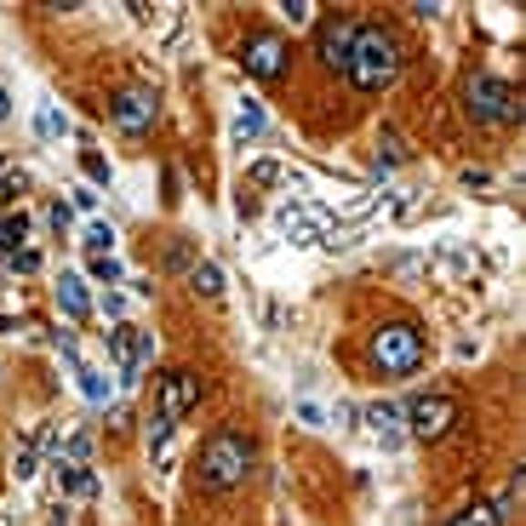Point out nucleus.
<instances>
[{
  "instance_id": "obj_34",
  "label": "nucleus",
  "mask_w": 526,
  "mask_h": 526,
  "mask_svg": "<svg viewBox=\"0 0 526 526\" xmlns=\"http://www.w3.org/2000/svg\"><path fill=\"white\" fill-rule=\"evenodd\" d=\"M35 447H40V452H57V458H63V435H57V429H40V440H35Z\"/></svg>"
},
{
  "instance_id": "obj_24",
  "label": "nucleus",
  "mask_w": 526,
  "mask_h": 526,
  "mask_svg": "<svg viewBox=\"0 0 526 526\" xmlns=\"http://www.w3.org/2000/svg\"><path fill=\"white\" fill-rule=\"evenodd\" d=\"M80 241L92 246V258H103V252L115 246V229H109V223H87V235H80Z\"/></svg>"
},
{
  "instance_id": "obj_18",
  "label": "nucleus",
  "mask_w": 526,
  "mask_h": 526,
  "mask_svg": "<svg viewBox=\"0 0 526 526\" xmlns=\"http://www.w3.org/2000/svg\"><path fill=\"white\" fill-rule=\"evenodd\" d=\"M401 160H407V143H401L395 126H384V138H377V172H384V166H401Z\"/></svg>"
},
{
  "instance_id": "obj_15",
  "label": "nucleus",
  "mask_w": 526,
  "mask_h": 526,
  "mask_svg": "<svg viewBox=\"0 0 526 526\" xmlns=\"http://www.w3.org/2000/svg\"><path fill=\"white\" fill-rule=\"evenodd\" d=\"M258 132H263V103L246 98L241 109H235V120H229V138H235V143H252Z\"/></svg>"
},
{
  "instance_id": "obj_8",
  "label": "nucleus",
  "mask_w": 526,
  "mask_h": 526,
  "mask_svg": "<svg viewBox=\"0 0 526 526\" xmlns=\"http://www.w3.org/2000/svg\"><path fill=\"white\" fill-rule=\"evenodd\" d=\"M109 120L120 126V132H150V126L160 120V103H155V92H143V87H126L115 103H109Z\"/></svg>"
},
{
  "instance_id": "obj_29",
  "label": "nucleus",
  "mask_w": 526,
  "mask_h": 526,
  "mask_svg": "<svg viewBox=\"0 0 526 526\" xmlns=\"http://www.w3.org/2000/svg\"><path fill=\"white\" fill-rule=\"evenodd\" d=\"M281 12L292 17V24H309V17L321 12V6H315V0H281Z\"/></svg>"
},
{
  "instance_id": "obj_4",
  "label": "nucleus",
  "mask_w": 526,
  "mask_h": 526,
  "mask_svg": "<svg viewBox=\"0 0 526 526\" xmlns=\"http://www.w3.org/2000/svg\"><path fill=\"white\" fill-rule=\"evenodd\" d=\"M464 109L469 120L480 126H515L521 120V92L510 87V80H498V75H469V87H464Z\"/></svg>"
},
{
  "instance_id": "obj_1",
  "label": "nucleus",
  "mask_w": 526,
  "mask_h": 526,
  "mask_svg": "<svg viewBox=\"0 0 526 526\" xmlns=\"http://www.w3.org/2000/svg\"><path fill=\"white\" fill-rule=\"evenodd\" d=\"M252 464H258V447H252L246 429H212L201 458H195V475H201L206 492H229L252 475Z\"/></svg>"
},
{
  "instance_id": "obj_37",
  "label": "nucleus",
  "mask_w": 526,
  "mask_h": 526,
  "mask_svg": "<svg viewBox=\"0 0 526 526\" xmlns=\"http://www.w3.org/2000/svg\"><path fill=\"white\" fill-rule=\"evenodd\" d=\"M464 183H469V189H487V183H492V172H487V166H469Z\"/></svg>"
},
{
  "instance_id": "obj_28",
  "label": "nucleus",
  "mask_w": 526,
  "mask_h": 526,
  "mask_svg": "<svg viewBox=\"0 0 526 526\" xmlns=\"http://www.w3.org/2000/svg\"><path fill=\"white\" fill-rule=\"evenodd\" d=\"M80 172H87L92 183H109V160H103L98 150H87V155H80Z\"/></svg>"
},
{
  "instance_id": "obj_27",
  "label": "nucleus",
  "mask_w": 526,
  "mask_h": 526,
  "mask_svg": "<svg viewBox=\"0 0 526 526\" xmlns=\"http://www.w3.org/2000/svg\"><path fill=\"white\" fill-rule=\"evenodd\" d=\"M92 458V435H69L63 440V464H87Z\"/></svg>"
},
{
  "instance_id": "obj_9",
  "label": "nucleus",
  "mask_w": 526,
  "mask_h": 526,
  "mask_svg": "<svg viewBox=\"0 0 526 526\" xmlns=\"http://www.w3.org/2000/svg\"><path fill=\"white\" fill-rule=\"evenodd\" d=\"M195 407H201V377L189 372V366H172V372L160 377V418H172V424H178V418H189Z\"/></svg>"
},
{
  "instance_id": "obj_21",
  "label": "nucleus",
  "mask_w": 526,
  "mask_h": 526,
  "mask_svg": "<svg viewBox=\"0 0 526 526\" xmlns=\"http://www.w3.org/2000/svg\"><path fill=\"white\" fill-rule=\"evenodd\" d=\"M447 526H503V521L492 515V503H469V510H458Z\"/></svg>"
},
{
  "instance_id": "obj_14",
  "label": "nucleus",
  "mask_w": 526,
  "mask_h": 526,
  "mask_svg": "<svg viewBox=\"0 0 526 526\" xmlns=\"http://www.w3.org/2000/svg\"><path fill=\"white\" fill-rule=\"evenodd\" d=\"M52 469H57V492H63V498H92V492H98V480H92L87 464H63V458H57Z\"/></svg>"
},
{
  "instance_id": "obj_16",
  "label": "nucleus",
  "mask_w": 526,
  "mask_h": 526,
  "mask_svg": "<svg viewBox=\"0 0 526 526\" xmlns=\"http://www.w3.org/2000/svg\"><path fill=\"white\" fill-rule=\"evenodd\" d=\"M246 183H258V189H275V183H298V172H286L281 160H252V166H246Z\"/></svg>"
},
{
  "instance_id": "obj_2",
  "label": "nucleus",
  "mask_w": 526,
  "mask_h": 526,
  "mask_svg": "<svg viewBox=\"0 0 526 526\" xmlns=\"http://www.w3.org/2000/svg\"><path fill=\"white\" fill-rule=\"evenodd\" d=\"M344 75H349L361 92L395 87V75H401V46H395V35H389L384 24H355V46H349Z\"/></svg>"
},
{
  "instance_id": "obj_19",
  "label": "nucleus",
  "mask_w": 526,
  "mask_h": 526,
  "mask_svg": "<svg viewBox=\"0 0 526 526\" xmlns=\"http://www.w3.org/2000/svg\"><path fill=\"white\" fill-rule=\"evenodd\" d=\"M35 469H40V447H35V440H17V447H12V475L29 480Z\"/></svg>"
},
{
  "instance_id": "obj_13",
  "label": "nucleus",
  "mask_w": 526,
  "mask_h": 526,
  "mask_svg": "<svg viewBox=\"0 0 526 526\" xmlns=\"http://www.w3.org/2000/svg\"><path fill=\"white\" fill-rule=\"evenodd\" d=\"M57 309L69 315V321H87V315H92V292H87L80 275H63L57 281Z\"/></svg>"
},
{
  "instance_id": "obj_22",
  "label": "nucleus",
  "mask_w": 526,
  "mask_h": 526,
  "mask_svg": "<svg viewBox=\"0 0 526 526\" xmlns=\"http://www.w3.org/2000/svg\"><path fill=\"white\" fill-rule=\"evenodd\" d=\"M521 492H526V480H521V469H515V475H510V487H503V498L492 503V515H498V521H510V515H515V503H521Z\"/></svg>"
},
{
  "instance_id": "obj_26",
  "label": "nucleus",
  "mask_w": 526,
  "mask_h": 526,
  "mask_svg": "<svg viewBox=\"0 0 526 526\" xmlns=\"http://www.w3.org/2000/svg\"><path fill=\"white\" fill-rule=\"evenodd\" d=\"M6 269H12V275H35V269H40V252H35V246H17L12 258H6Z\"/></svg>"
},
{
  "instance_id": "obj_33",
  "label": "nucleus",
  "mask_w": 526,
  "mask_h": 526,
  "mask_svg": "<svg viewBox=\"0 0 526 526\" xmlns=\"http://www.w3.org/2000/svg\"><path fill=\"white\" fill-rule=\"evenodd\" d=\"M418 206H424V201H418V195H407V201H395V223H407V218H418Z\"/></svg>"
},
{
  "instance_id": "obj_20",
  "label": "nucleus",
  "mask_w": 526,
  "mask_h": 526,
  "mask_svg": "<svg viewBox=\"0 0 526 526\" xmlns=\"http://www.w3.org/2000/svg\"><path fill=\"white\" fill-rule=\"evenodd\" d=\"M29 235V218L24 212H0V246L6 252H17V241Z\"/></svg>"
},
{
  "instance_id": "obj_10",
  "label": "nucleus",
  "mask_w": 526,
  "mask_h": 526,
  "mask_svg": "<svg viewBox=\"0 0 526 526\" xmlns=\"http://www.w3.org/2000/svg\"><path fill=\"white\" fill-rule=\"evenodd\" d=\"M349 46H355V24H349V17H326V24L315 29V57H321L326 69H344Z\"/></svg>"
},
{
  "instance_id": "obj_12",
  "label": "nucleus",
  "mask_w": 526,
  "mask_h": 526,
  "mask_svg": "<svg viewBox=\"0 0 526 526\" xmlns=\"http://www.w3.org/2000/svg\"><path fill=\"white\" fill-rule=\"evenodd\" d=\"M435 275L440 281H469V275H480V258L469 246H447V252H435Z\"/></svg>"
},
{
  "instance_id": "obj_6",
  "label": "nucleus",
  "mask_w": 526,
  "mask_h": 526,
  "mask_svg": "<svg viewBox=\"0 0 526 526\" xmlns=\"http://www.w3.org/2000/svg\"><path fill=\"white\" fill-rule=\"evenodd\" d=\"M326 229H332V212H326V206H304V201H286V206H281V235H286V241L321 246Z\"/></svg>"
},
{
  "instance_id": "obj_17",
  "label": "nucleus",
  "mask_w": 526,
  "mask_h": 526,
  "mask_svg": "<svg viewBox=\"0 0 526 526\" xmlns=\"http://www.w3.org/2000/svg\"><path fill=\"white\" fill-rule=\"evenodd\" d=\"M189 286H195L201 298H223V269L218 263H195L189 269Z\"/></svg>"
},
{
  "instance_id": "obj_7",
  "label": "nucleus",
  "mask_w": 526,
  "mask_h": 526,
  "mask_svg": "<svg viewBox=\"0 0 526 526\" xmlns=\"http://www.w3.org/2000/svg\"><path fill=\"white\" fill-rule=\"evenodd\" d=\"M286 40L281 35H252L246 46H241V63H246V75L252 80H281L286 75Z\"/></svg>"
},
{
  "instance_id": "obj_31",
  "label": "nucleus",
  "mask_w": 526,
  "mask_h": 526,
  "mask_svg": "<svg viewBox=\"0 0 526 526\" xmlns=\"http://www.w3.org/2000/svg\"><path fill=\"white\" fill-rule=\"evenodd\" d=\"M35 132H40V138H63V115H57V109H40Z\"/></svg>"
},
{
  "instance_id": "obj_32",
  "label": "nucleus",
  "mask_w": 526,
  "mask_h": 526,
  "mask_svg": "<svg viewBox=\"0 0 526 526\" xmlns=\"http://www.w3.org/2000/svg\"><path fill=\"white\" fill-rule=\"evenodd\" d=\"M52 229H57V235H69V229H75V206H69V201L52 206Z\"/></svg>"
},
{
  "instance_id": "obj_38",
  "label": "nucleus",
  "mask_w": 526,
  "mask_h": 526,
  "mask_svg": "<svg viewBox=\"0 0 526 526\" xmlns=\"http://www.w3.org/2000/svg\"><path fill=\"white\" fill-rule=\"evenodd\" d=\"M12 115V98H6V87H0V120H6Z\"/></svg>"
},
{
  "instance_id": "obj_36",
  "label": "nucleus",
  "mask_w": 526,
  "mask_h": 526,
  "mask_svg": "<svg viewBox=\"0 0 526 526\" xmlns=\"http://www.w3.org/2000/svg\"><path fill=\"white\" fill-rule=\"evenodd\" d=\"M355 418H361V412H355L349 401H338V407H332V424H344V429H349V424H355Z\"/></svg>"
},
{
  "instance_id": "obj_35",
  "label": "nucleus",
  "mask_w": 526,
  "mask_h": 526,
  "mask_svg": "<svg viewBox=\"0 0 526 526\" xmlns=\"http://www.w3.org/2000/svg\"><path fill=\"white\" fill-rule=\"evenodd\" d=\"M103 315H109V321L120 326V315H126V298H120V292H109V298H103Z\"/></svg>"
},
{
  "instance_id": "obj_11",
  "label": "nucleus",
  "mask_w": 526,
  "mask_h": 526,
  "mask_svg": "<svg viewBox=\"0 0 526 526\" xmlns=\"http://www.w3.org/2000/svg\"><path fill=\"white\" fill-rule=\"evenodd\" d=\"M361 418H366V429H372L377 440H384V452L401 447V424H407V418H401V407H395V401H372Z\"/></svg>"
},
{
  "instance_id": "obj_25",
  "label": "nucleus",
  "mask_w": 526,
  "mask_h": 526,
  "mask_svg": "<svg viewBox=\"0 0 526 526\" xmlns=\"http://www.w3.org/2000/svg\"><path fill=\"white\" fill-rule=\"evenodd\" d=\"M24 189H29V172H17V166H0V201L24 195Z\"/></svg>"
},
{
  "instance_id": "obj_30",
  "label": "nucleus",
  "mask_w": 526,
  "mask_h": 526,
  "mask_svg": "<svg viewBox=\"0 0 526 526\" xmlns=\"http://www.w3.org/2000/svg\"><path fill=\"white\" fill-rule=\"evenodd\" d=\"M166 440H172V418H160V412H155V418H150V447L166 452Z\"/></svg>"
},
{
  "instance_id": "obj_23",
  "label": "nucleus",
  "mask_w": 526,
  "mask_h": 526,
  "mask_svg": "<svg viewBox=\"0 0 526 526\" xmlns=\"http://www.w3.org/2000/svg\"><path fill=\"white\" fill-rule=\"evenodd\" d=\"M87 275H92V281H103V286H115V281H120V258H115V252H103V258H92V263H87Z\"/></svg>"
},
{
  "instance_id": "obj_5",
  "label": "nucleus",
  "mask_w": 526,
  "mask_h": 526,
  "mask_svg": "<svg viewBox=\"0 0 526 526\" xmlns=\"http://www.w3.org/2000/svg\"><path fill=\"white\" fill-rule=\"evenodd\" d=\"M401 418H407V429H412L418 440H440V435L458 424V401H452L447 389H435V395H418Z\"/></svg>"
},
{
  "instance_id": "obj_3",
  "label": "nucleus",
  "mask_w": 526,
  "mask_h": 526,
  "mask_svg": "<svg viewBox=\"0 0 526 526\" xmlns=\"http://www.w3.org/2000/svg\"><path fill=\"white\" fill-rule=\"evenodd\" d=\"M372 366L384 377H412L418 366H424V332H418L412 321H389L372 332Z\"/></svg>"
}]
</instances>
